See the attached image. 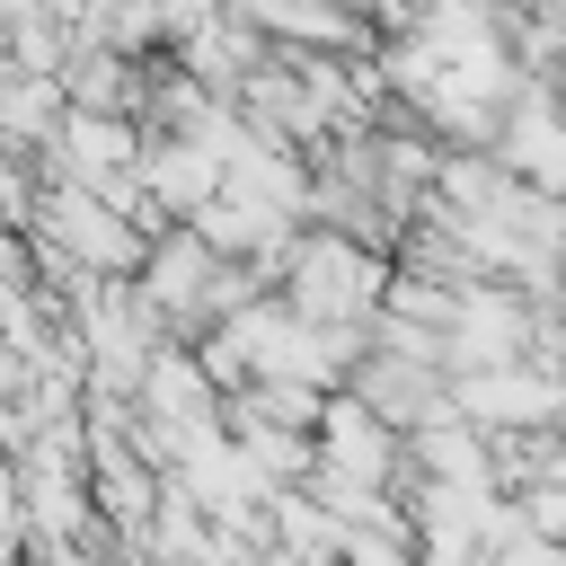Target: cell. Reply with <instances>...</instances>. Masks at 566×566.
Segmentation results:
<instances>
[{
  "mask_svg": "<svg viewBox=\"0 0 566 566\" xmlns=\"http://www.w3.org/2000/svg\"><path fill=\"white\" fill-rule=\"evenodd\" d=\"M283 301L301 318H327V327H363L380 310V283H389V256L380 248H354V230H292L283 239Z\"/></svg>",
  "mask_w": 566,
  "mask_h": 566,
  "instance_id": "1",
  "label": "cell"
}]
</instances>
